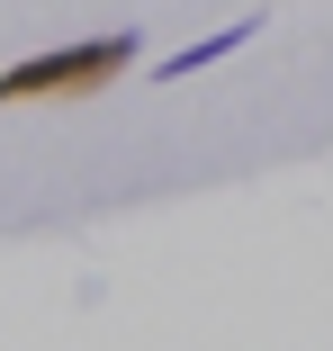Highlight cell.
<instances>
[{
  "label": "cell",
  "mask_w": 333,
  "mask_h": 351,
  "mask_svg": "<svg viewBox=\"0 0 333 351\" xmlns=\"http://www.w3.org/2000/svg\"><path fill=\"white\" fill-rule=\"evenodd\" d=\"M136 27H117V36H82V45H45V54H18L10 73H0V108H36V99H54V108H82V99H99V90H117L126 73H136Z\"/></svg>",
  "instance_id": "1"
},
{
  "label": "cell",
  "mask_w": 333,
  "mask_h": 351,
  "mask_svg": "<svg viewBox=\"0 0 333 351\" xmlns=\"http://www.w3.org/2000/svg\"><path fill=\"white\" fill-rule=\"evenodd\" d=\"M243 36H261V19H234L225 36H198V45H180V54H162V82H189L198 63H217V54H234Z\"/></svg>",
  "instance_id": "2"
}]
</instances>
